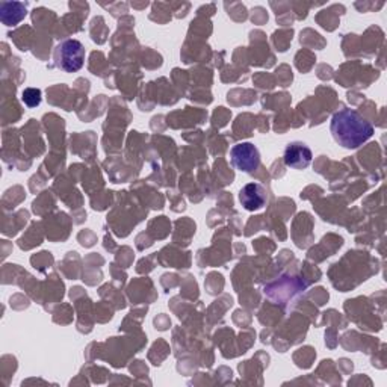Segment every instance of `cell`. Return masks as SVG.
<instances>
[{
    "label": "cell",
    "mask_w": 387,
    "mask_h": 387,
    "mask_svg": "<svg viewBox=\"0 0 387 387\" xmlns=\"http://www.w3.org/2000/svg\"><path fill=\"white\" fill-rule=\"evenodd\" d=\"M331 135L339 146L345 149H359L374 135V126L363 118L357 110L344 108L331 118Z\"/></svg>",
    "instance_id": "6da1fadb"
},
{
    "label": "cell",
    "mask_w": 387,
    "mask_h": 387,
    "mask_svg": "<svg viewBox=\"0 0 387 387\" xmlns=\"http://www.w3.org/2000/svg\"><path fill=\"white\" fill-rule=\"evenodd\" d=\"M54 65L65 73L79 71L85 64V49L81 41L65 40L59 42L53 53Z\"/></svg>",
    "instance_id": "7a4b0ae2"
},
{
    "label": "cell",
    "mask_w": 387,
    "mask_h": 387,
    "mask_svg": "<svg viewBox=\"0 0 387 387\" xmlns=\"http://www.w3.org/2000/svg\"><path fill=\"white\" fill-rule=\"evenodd\" d=\"M230 161L242 173L253 174L260 167V153L251 142H239L230 150Z\"/></svg>",
    "instance_id": "3957f363"
},
{
    "label": "cell",
    "mask_w": 387,
    "mask_h": 387,
    "mask_svg": "<svg viewBox=\"0 0 387 387\" xmlns=\"http://www.w3.org/2000/svg\"><path fill=\"white\" fill-rule=\"evenodd\" d=\"M312 162V150L304 142H291L284 150V163L294 170H304Z\"/></svg>",
    "instance_id": "277c9868"
},
{
    "label": "cell",
    "mask_w": 387,
    "mask_h": 387,
    "mask_svg": "<svg viewBox=\"0 0 387 387\" xmlns=\"http://www.w3.org/2000/svg\"><path fill=\"white\" fill-rule=\"evenodd\" d=\"M239 202L246 211H259L267 204V191L260 183H248L241 190Z\"/></svg>",
    "instance_id": "5b68a950"
},
{
    "label": "cell",
    "mask_w": 387,
    "mask_h": 387,
    "mask_svg": "<svg viewBox=\"0 0 387 387\" xmlns=\"http://www.w3.org/2000/svg\"><path fill=\"white\" fill-rule=\"evenodd\" d=\"M26 17V5L20 2L0 4V20L6 26H14Z\"/></svg>",
    "instance_id": "8992f818"
},
{
    "label": "cell",
    "mask_w": 387,
    "mask_h": 387,
    "mask_svg": "<svg viewBox=\"0 0 387 387\" xmlns=\"http://www.w3.org/2000/svg\"><path fill=\"white\" fill-rule=\"evenodd\" d=\"M21 100L28 108H37L41 103V91L38 88H26L21 94Z\"/></svg>",
    "instance_id": "52a82bcc"
}]
</instances>
